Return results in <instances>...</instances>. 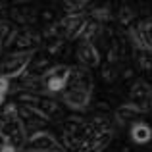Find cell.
Wrapping results in <instances>:
<instances>
[{
	"label": "cell",
	"instance_id": "obj_1",
	"mask_svg": "<svg viewBox=\"0 0 152 152\" xmlns=\"http://www.w3.org/2000/svg\"><path fill=\"white\" fill-rule=\"evenodd\" d=\"M0 133L6 145H12L18 150H21L27 145V129L19 119L18 106L14 102L6 104L0 112Z\"/></svg>",
	"mask_w": 152,
	"mask_h": 152
},
{
	"label": "cell",
	"instance_id": "obj_2",
	"mask_svg": "<svg viewBox=\"0 0 152 152\" xmlns=\"http://www.w3.org/2000/svg\"><path fill=\"white\" fill-rule=\"evenodd\" d=\"M91 137V125L89 121L81 118H69L64 121V145L69 150L77 152L83 146V142Z\"/></svg>",
	"mask_w": 152,
	"mask_h": 152
},
{
	"label": "cell",
	"instance_id": "obj_3",
	"mask_svg": "<svg viewBox=\"0 0 152 152\" xmlns=\"http://www.w3.org/2000/svg\"><path fill=\"white\" fill-rule=\"evenodd\" d=\"M33 54L35 52H12L4 58L2 66H0V75L8 79H14V77H19L27 71L31 60H33Z\"/></svg>",
	"mask_w": 152,
	"mask_h": 152
},
{
	"label": "cell",
	"instance_id": "obj_4",
	"mask_svg": "<svg viewBox=\"0 0 152 152\" xmlns=\"http://www.w3.org/2000/svg\"><path fill=\"white\" fill-rule=\"evenodd\" d=\"M69 73H71L69 66H54L46 69L45 75H41L42 83H45V91L50 94L64 93L67 89V83H69Z\"/></svg>",
	"mask_w": 152,
	"mask_h": 152
},
{
	"label": "cell",
	"instance_id": "obj_5",
	"mask_svg": "<svg viewBox=\"0 0 152 152\" xmlns=\"http://www.w3.org/2000/svg\"><path fill=\"white\" fill-rule=\"evenodd\" d=\"M27 150L31 152H64L60 141L48 131H35L31 137L27 139Z\"/></svg>",
	"mask_w": 152,
	"mask_h": 152
},
{
	"label": "cell",
	"instance_id": "obj_6",
	"mask_svg": "<svg viewBox=\"0 0 152 152\" xmlns=\"http://www.w3.org/2000/svg\"><path fill=\"white\" fill-rule=\"evenodd\" d=\"M129 37L139 50L152 54V18H146L129 29Z\"/></svg>",
	"mask_w": 152,
	"mask_h": 152
},
{
	"label": "cell",
	"instance_id": "obj_7",
	"mask_svg": "<svg viewBox=\"0 0 152 152\" xmlns=\"http://www.w3.org/2000/svg\"><path fill=\"white\" fill-rule=\"evenodd\" d=\"M87 19L89 18H87L85 14H77V15H69L67 14L58 25H54L56 29H52V31L58 33V35H64V37H67V39H77L79 33H81V29L85 27Z\"/></svg>",
	"mask_w": 152,
	"mask_h": 152
},
{
	"label": "cell",
	"instance_id": "obj_8",
	"mask_svg": "<svg viewBox=\"0 0 152 152\" xmlns=\"http://www.w3.org/2000/svg\"><path fill=\"white\" fill-rule=\"evenodd\" d=\"M91 93L93 91L89 89H77V87H67L66 91L62 93V102L66 104L67 108L71 110H87L91 100Z\"/></svg>",
	"mask_w": 152,
	"mask_h": 152
},
{
	"label": "cell",
	"instance_id": "obj_9",
	"mask_svg": "<svg viewBox=\"0 0 152 152\" xmlns=\"http://www.w3.org/2000/svg\"><path fill=\"white\" fill-rule=\"evenodd\" d=\"M18 114H19L21 123L25 125V129H39V127L46 125L50 121L37 106H29V104H21L18 108Z\"/></svg>",
	"mask_w": 152,
	"mask_h": 152
},
{
	"label": "cell",
	"instance_id": "obj_10",
	"mask_svg": "<svg viewBox=\"0 0 152 152\" xmlns=\"http://www.w3.org/2000/svg\"><path fill=\"white\" fill-rule=\"evenodd\" d=\"M131 104L137 106L141 114L152 110V89L145 81H137L131 89Z\"/></svg>",
	"mask_w": 152,
	"mask_h": 152
},
{
	"label": "cell",
	"instance_id": "obj_11",
	"mask_svg": "<svg viewBox=\"0 0 152 152\" xmlns=\"http://www.w3.org/2000/svg\"><path fill=\"white\" fill-rule=\"evenodd\" d=\"M77 60L83 67L91 69V67H96L100 64V52L93 42H79L77 46Z\"/></svg>",
	"mask_w": 152,
	"mask_h": 152
},
{
	"label": "cell",
	"instance_id": "obj_12",
	"mask_svg": "<svg viewBox=\"0 0 152 152\" xmlns=\"http://www.w3.org/2000/svg\"><path fill=\"white\" fill-rule=\"evenodd\" d=\"M39 42H41V39H39L37 33H33V31L25 29V31H18V35H15L14 39V45H15V52H35V48L39 46Z\"/></svg>",
	"mask_w": 152,
	"mask_h": 152
},
{
	"label": "cell",
	"instance_id": "obj_13",
	"mask_svg": "<svg viewBox=\"0 0 152 152\" xmlns=\"http://www.w3.org/2000/svg\"><path fill=\"white\" fill-rule=\"evenodd\" d=\"M129 135H131V141L133 142H137V145H146L152 139V127L146 121H135L129 129Z\"/></svg>",
	"mask_w": 152,
	"mask_h": 152
},
{
	"label": "cell",
	"instance_id": "obj_14",
	"mask_svg": "<svg viewBox=\"0 0 152 152\" xmlns=\"http://www.w3.org/2000/svg\"><path fill=\"white\" fill-rule=\"evenodd\" d=\"M35 106H37L48 119L58 118V115L62 114V108H60V104L56 102V100H52V98H46V96H39V100H37V104H35Z\"/></svg>",
	"mask_w": 152,
	"mask_h": 152
},
{
	"label": "cell",
	"instance_id": "obj_15",
	"mask_svg": "<svg viewBox=\"0 0 152 152\" xmlns=\"http://www.w3.org/2000/svg\"><path fill=\"white\" fill-rule=\"evenodd\" d=\"M15 35H18V31L14 29V25L10 21H0V50L14 45Z\"/></svg>",
	"mask_w": 152,
	"mask_h": 152
},
{
	"label": "cell",
	"instance_id": "obj_16",
	"mask_svg": "<svg viewBox=\"0 0 152 152\" xmlns=\"http://www.w3.org/2000/svg\"><path fill=\"white\" fill-rule=\"evenodd\" d=\"M100 29H102V27H100L98 21H94V19H87L85 27L81 29V33H79L77 39H81L83 42H93V39L100 33Z\"/></svg>",
	"mask_w": 152,
	"mask_h": 152
},
{
	"label": "cell",
	"instance_id": "obj_17",
	"mask_svg": "<svg viewBox=\"0 0 152 152\" xmlns=\"http://www.w3.org/2000/svg\"><path fill=\"white\" fill-rule=\"evenodd\" d=\"M141 114V112L137 110V106H133L131 102H127V104H123L121 108L118 110V115L121 118V123H123V119H131V118H137V115Z\"/></svg>",
	"mask_w": 152,
	"mask_h": 152
},
{
	"label": "cell",
	"instance_id": "obj_18",
	"mask_svg": "<svg viewBox=\"0 0 152 152\" xmlns=\"http://www.w3.org/2000/svg\"><path fill=\"white\" fill-rule=\"evenodd\" d=\"M64 6H66L67 12H69V15H77V14H83L81 10L89 6V2H85V0H81V2H66Z\"/></svg>",
	"mask_w": 152,
	"mask_h": 152
},
{
	"label": "cell",
	"instance_id": "obj_19",
	"mask_svg": "<svg viewBox=\"0 0 152 152\" xmlns=\"http://www.w3.org/2000/svg\"><path fill=\"white\" fill-rule=\"evenodd\" d=\"M112 18V14H110V10L108 8H98V10H94L93 14H91V19H94V21H108V19Z\"/></svg>",
	"mask_w": 152,
	"mask_h": 152
},
{
	"label": "cell",
	"instance_id": "obj_20",
	"mask_svg": "<svg viewBox=\"0 0 152 152\" xmlns=\"http://www.w3.org/2000/svg\"><path fill=\"white\" fill-rule=\"evenodd\" d=\"M10 83H12V79L0 75V94H6L8 91H10Z\"/></svg>",
	"mask_w": 152,
	"mask_h": 152
},
{
	"label": "cell",
	"instance_id": "obj_21",
	"mask_svg": "<svg viewBox=\"0 0 152 152\" xmlns=\"http://www.w3.org/2000/svg\"><path fill=\"white\" fill-rule=\"evenodd\" d=\"M133 15H135V14L129 10V8H121V12H119V19H121L123 23H127L131 18H133Z\"/></svg>",
	"mask_w": 152,
	"mask_h": 152
},
{
	"label": "cell",
	"instance_id": "obj_22",
	"mask_svg": "<svg viewBox=\"0 0 152 152\" xmlns=\"http://www.w3.org/2000/svg\"><path fill=\"white\" fill-rule=\"evenodd\" d=\"M0 152H18V148H14L12 145H6V142H4V145L0 146Z\"/></svg>",
	"mask_w": 152,
	"mask_h": 152
},
{
	"label": "cell",
	"instance_id": "obj_23",
	"mask_svg": "<svg viewBox=\"0 0 152 152\" xmlns=\"http://www.w3.org/2000/svg\"><path fill=\"white\" fill-rule=\"evenodd\" d=\"M4 98H6V94H0V106L4 104Z\"/></svg>",
	"mask_w": 152,
	"mask_h": 152
},
{
	"label": "cell",
	"instance_id": "obj_24",
	"mask_svg": "<svg viewBox=\"0 0 152 152\" xmlns=\"http://www.w3.org/2000/svg\"><path fill=\"white\" fill-rule=\"evenodd\" d=\"M4 145V139H2V133H0V146Z\"/></svg>",
	"mask_w": 152,
	"mask_h": 152
},
{
	"label": "cell",
	"instance_id": "obj_25",
	"mask_svg": "<svg viewBox=\"0 0 152 152\" xmlns=\"http://www.w3.org/2000/svg\"><path fill=\"white\" fill-rule=\"evenodd\" d=\"M0 10H2V4H0Z\"/></svg>",
	"mask_w": 152,
	"mask_h": 152
}]
</instances>
